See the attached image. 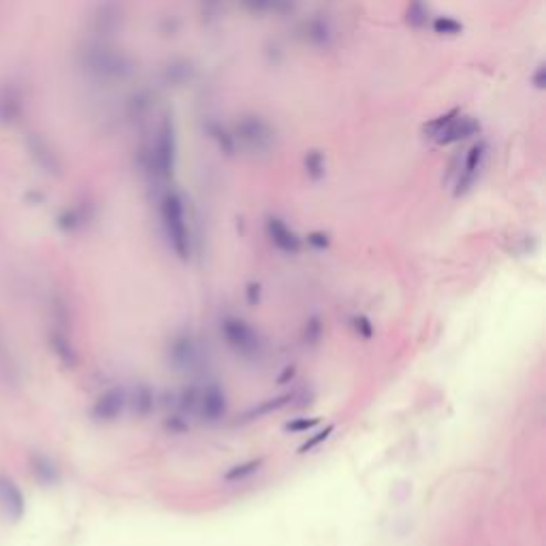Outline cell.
<instances>
[{
    "label": "cell",
    "mask_w": 546,
    "mask_h": 546,
    "mask_svg": "<svg viewBox=\"0 0 546 546\" xmlns=\"http://www.w3.org/2000/svg\"><path fill=\"white\" fill-rule=\"evenodd\" d=\"M75 64L81 75L103 86L122 84L135 71L130 56L103 39H88L81 43L75 54Z\"/></svg>",
    "instance_id": "1"
},
{
    "label": "cell",
    "mask_w": 546,
    "mask_h": 546,
    "mask_svg": "<svg viewBox=\"0 0 546 546\" xmlns=\"http://www.w3.org/2000/svg\"><path fill=\"white\" fill-rule=\"evenodd\" d=\"M175 158H177L175 126L169 118H162L152 130V137L145 139L139 149V166L149 179L162 184V181L171 179L175 171Z\"/></svg>",
    "instance_id": "2"
},
{
    "label": "cell",
    "mask_w": 546,
    "mask_h": 546,
    "mask_svg": "<svg viewBox=\"0 0 546 546\" xmlns=\"http://www.w3.org/2000/svg\"><path fill=\"white\" fill-rule=\"evenodd\" d=\"M158 212H160L164 237H166L173 254L181 263H188L193 256V231H190V224L186 218L184 199H181V195L175 190H166L160 197Z\"/></svg>",
    "instance_id": "3"
},
{
    "label": "cell",
    "mask_w": 546,
    "mask_h": 546,
    "mask_svg": "<svg viewBox=\"0 0 546 546\" xmlns=\"http://www.w3.org/2000/svg\"><path fill=\"white\" fill-rule=\"evenodd\" d=\"M231 135H233L235 147H239L248 154H265L271 149V145L275 141L273 126L258 115L241 118L235 124V128L231 130Z\"/></svg>",
    "instance_id": "4"
},
{
    "label": "cell",
    "mask_w": 546,
    "mask_h": 546,
    "mask_svg": "<svg viewBox=\"0 0 546 546\" xmlns=\"http://www.w3.org/2000/svg\"><path fill=\"white\" fill-rule=\"evenodd\" d=\"M220 335L227 346L244 358H256L263 350L258 331L239 316H224L220 320Z\"/></svg>",
    "instance_id": "5"
},
{
    "label": "cell",
    "mask_w": 546,
    "mask_h": 546,
    "mask_svg": "<svg viewBox=\"0 0 546 546\" xmlns=\"http://www.w3.org/2000/svg\"><path fill=\"white\" fill-rule=\"evenodd\" d=\"M425 130L438 143L450 145V143H459V141H465V139H472L474 135H478L480 124L472 115H463L459 111H450V113L429 122V126Z\"/></svg>",
    "instance_id": "6"
},
{
    "label": "cell",
    "mask_w": 546,
    "mask_h": 546,
    "mask_svg": "<svg viewBox=\"0 0 546 546\" xmlns=\"http://www.w3.org/2000/svg\"><path fill=\"white\" fill-rule=\"evenodd\" d=\"M124 24V9L118 0H98L88 16V28L92 39L109 41Z\"/></svg>",
    "instance_id": "7"
},
{
    "label": "cell",
    "mask_w": 546,
    "mask_h": 546,
    "mask_svg": "<svg viewBox=\"0 0 546 546\" xmlns=\"http://www.w3.org/2000/svg\"><path fill=\"white\" fill-rule=\"evenodd\" d=\"M24 145H26V152H28L33 164H35L39 171H43L45 175H54V177L62 173L60 154L56 152L54 143H52L45 135L33 130V132L26 135Z\"/></svg>",
    "instance_id": "8"
},
{
    "label": "cell",
    "mask_w": 546,
    "mask_h": 546,
    "mask_svg": "<svg viewBox=\"0 0 546 546\" xmlns=\"http://www.w3.org/2000/svg\"><path fill=\"white\" fill-rule=\"evenodd\" d=\"M487 156H489V147H487L484 141L474 143L465 152V156L461 160V169L457 173V184H455V195L457 197H461V195H465L474 188V184L478 181V177L484 169Z\"/></svg>",
    "instance_id": "9"
},
{
    "label": "cell",
    "mask_w": 546,
    "mask_h": 546,
    "mask_svg": "<svg viewBox=\"0 0 546 546\" xmlns=\"http://www.w3.org/2000/svg\"><path fill=\"white\" fill-rule=\"evenodd\" d=\"M201 356V348L197 343V337L190 331L177 333L171 343H169V363L179 370V372H188L195 370Z\"/></svg>",
    "instance_id": "10"
},
{
    "label": "cell",
    "mask_w": 546,
    "mask_h": 546,
    "mask_svg": "<svg viewBox=\"0 0 546 546\" xmlns=\"http://www.w3.org/2000/svg\"><path fill=\"white\" fill-rule=\"evenodd\" d=\"M26 113V94L18 81L0 86V126H16Z\"/></svg>",
    "instance_id": "11"
},
{
    "label": "cell",
    "mask_w": 546,
    "mask_h": 546,
    "mask_svg": "<svg viewBox=\"0 0 546 546\" xmlns=\"http://www.w3.org/2000/svg\"><path fill=\"white\" fill-rule=\"evenodd\" d=\"M0 512L9 523H20L26 514L24 493L18 482L7 474H0Z\"/></svg>",
    "instance_id": "12"
},
{
    "label": "cell",
    "mask_w": 546,
    "mask_h": 546,
    "mask_svg": "<svg viewBox=\"0 0 546 546\" xmlns=\"http://www.w3.org/2000/svg\"><path fill=\"white\" fill-rule=\"evenodd\" d=\"M227 408H229V402H227V393L224 389L218 385V382H212L207 385L199 397H197V412L199 416L205 421V423H218L224 419L227 414Z\"/></svg>",
    "instance_id": "13"
},
{
    "label": "cell",
    "mask_w": 546,
    "mask_h": 546,
    "mask_svg": "<svg viewBox=\"0 0 546 546\" xmlns=\"http://www.w3.org/2000/svg\"><path fill=\"white\" fill-rule=\"evenodd\" d=\"M124 408H126V391L120 387H113L96 397L92 406V419L98 423H113L122 416Z\"/></svg>",
    "instance_id": "14"
},
{
    "label": "cell",
    "mask_w": 546,
    "mask_h": 546,
    "mask_svg": "<svg viewBox=\"0 0 546 546\" xmlns=\"http://www.w3.org/2000/svg\"><path fill=\"white\" fill-rule=\"evenodd\" d=\"M265 231H267V237L269 241L280 250V252H286V254H297L301 250V239L297 237V233L278 216H269L267 218V224H265Z\"/></svg>",
    "instance_id": "15"
},
{
    "label": "cell",
    "mask_w": 546,
    "mask_h": 546,
    "mask_svg": "<svg viewBox=\"0 0 546 546\" xmlns=\"http://www.w3.org/2000/svg\"><path fill=\"white\" fill-rule=\"evenodd\" d=\"M94 218V207L90 201H79L71 207H67L64 212H60V216L56 218V224L62 233H79L84 229L90 227Z\"/></svg>",
    "instance_id": "16"
},
{
    "label": "cell",
    "mask_w": 546,
    "mask_h": 546,
    "mask_svg": "<svg viewBox=\"0 0 546 546\" xmlns=\"http://www.w3.org/2000/svg\"><path fill=\"white\" fill-rule=\"evenodd\" d=\"M50 346H52V352L58 356V360L62 363V365L67 370H75L77 363H79V356H77V350L67 333V329H58L54 326L50 331Z\"/></svg>",
    "instance_id": "17"
},
{
    "label": "cell",
    "mask_w": 546,
    "mask_h": 546,
    "mask_svg": "<svg viewBox=\"0 0 546 546\" xmlns=\"http://www.w3.org/2000/svg\"><path fill=\"white\" fill-rule=\"evenodd\" d=\"M301 37L305 43H309L312 47H329L331 41H333V28L326 20L322 18H312V20H305L301 24Z\"/></svg>",
    "instance_id": "18"
},
{
    "label": "cell",
    "mask_w": 546,
    "mask_h": 546,
    "mask_svg": "<svg viewBox=\"0 0 546 546\" xmlns=\"http://www.w3.org/2000/svg\"><path fill=\"white\" fill-rule=\"evenodd\" d=\"M28 465L33 476L41 482V484H56L60 480V470L56 465V461L43 453H33L28 457Z\"/></svg>",
    "instance_id": "19"
},
{
    "label": "cell",
    "mask_w": 546,
    "mask_h": 546,
    "mask_svg": "<svg viewBox=\"0 0 546 546\" xmlns=\"http://www.w3.org/2000/svg\"><path fill=\"white\" fill-rule=\"evenodd\" d=\"M241 5L254 16H282L292 9V0H241Z\"/></svg>",
    "instance_id": "20"
},
{
    "label": "cell",
    "mask_w": 546,
    "mask_h": 546,
    "mask_svg": "<svg viewBox=\"0 0 546 546\" xmlns=\"http://www.w3.org/2000/svg\"><path fill=\"white\" fill-rule=\"evenodd\" d=\"M0 378L9 387H16L20 382V368L3 337H0Z\"/></svg>",
    "instance_id": "21"
},
{
    "label": "cell",
    "mask_w": 546,
    "mask_h": 546,
    "mask_svg": "<svg viewBox=\"0 0 546 546\" xmlns=\"http://www.w3.org/2000/svg\"><path fill=\"white\" fill-rule=\"evenodd\" d=\"M433 16H431V7L427 0H408V9H406V22L421 30V28H427L431 24Z\"/></svg>",
    "instance_id": "22"
},
{
    "label": "cell",
    "mask_w": 546,
    "mask_h": 546,
    "mask_svg": "<svg viewBox=\"0 0 546 546\" xmlns=\"http://www.w3.org/2000/svg\"><path fill=\"white\" fill-rule=\"evenodd\" d=\"M152 103H154V94L149 90H139L126 101V113L132 120H143L152 111V107H154Z\"/></svg>",
    "instance_id": "23"
},
{
    "label": "cell",
    "mask_w": 546,
    "mask_h": 546,
    "mask_svg": "<svg viewBox=\"0 0 546 546\" xmlns=\"http://www.w3.org/2000/svg\"><path fill=\"white\" fill-rule=\"evenodd\" d=\"M292 399H295V395H292V393H286V395H280V397L267 399V402H263V404H258V406L250 408V410L244 414V421H252V419H261V416H267V414H271V412H278V410H282L284 406H288Z\"/></svg>",
    "instance_id": "24"
},
{
    "label": "cell",
    "mask_w": 546,
    "mask_h": 546,
    "mask_svg": "<svg viewBox=\"0 0 546 546\" xmlns=\"http://www.w3.org/2000/svg\"><path fill=\"white\" fill-rule=\"evenodd\" d=\"M263 457H258V459H250V461H246V463H239V465H233L231 470H227L224 472V480L227 482H237V480H244V478H248V476H252V474H256L258 470H261V465H263Z\"/></svg>",
    "instance_id": "25"
},
{
    "label": "cell",
    "mask_w": 546,
    "mask_h": 546,
    "mask_svg": "<svg viewBox=\"0 0 546 546\" xmlns=\"http://www.w3.org/2000/svg\"><path fill=\"white\" fill-rule=\"evenodd\" d=\"M431 30L438 33V35H446V37H455L463 30L461 22H457L455 18H448V16H438L431 20Z\"/></svg>",
    "instance_id": "26"
},
{
    "label": "cell",
    "mask_w": 546,
    "mask_h": 546,
    "mask_svg": "<svg viewBox=\"0 0 546 546\" xmlns=\"http://www.w3.org/2000/svg\"><path fill=\"white\" fill-rule=\"evenodd\" d=\"M164 75H166V81L171 84H181L186 81L190 77V67L188 62H171L166 69H164Z\"/></svg>",
    "instance_id": "27"
},
{
    "label": "cell",
    "mask_w": 546,
    "mask_h": 546,
    "mask_svg": "<svg viewBox=\"0 0 546 546\" xmlns=\"http://www.w3.org/2000/svg\"><path fill=\"white\" fill-rule=\"evenodd\" d=\"M350 326H352V331H354L356 335H360V337H365V339H372V337H374V324H372V320H370L365 314H354V316L350 318Z\"/></svg>",
    "instance_id": "28"
},
{
    "label": "cell",
    "mask_w": 546,
    "mask_h": 546,
    "mask_svg": "<svg viewBox=\"0 0 546 546\" xmlns=\"http://www.w3.org/2000/svg\"><path fill=\"white\" fill-rule=\"evenodd\" d=\"M305 171L312 179H320L324 175V156L320 152H309L305 156Z\"/></svg>",
    "instance_id": "29"
},
{
    "label": "cell",
    "mask_w": 546,
    "mask_h": 546,
    "mask_svg": "<svg viewBox=\"0 0 546 546\" xmlns=\"http://www.w3.org/2000/svg\"><path fill=\"white\" fill-rule=\"evenodd\" d=\"M322 337V320L318 316H312L307 322H305V329H303V341L307 346H314L318 343Z\"/></svg>",
    "instance_id": "30"
},
{
    "label": "cell",
    "mask_w": 546,
    "mask_h": 546,
    "mask_svg": "<svg viewBox=\"0 0 546 546\" xmlns=\"http://www.w3.org/2000/svg\"><path fill=\"white\" fill-rule=\"evenodd\" d=\"M333 425H326L324 429H320L318 433H314L307 442H303L301 446H299V455H305V453H309V450H314L316 446H320L322 442H326L329 438H331V433H333Z\"/></svg>",
    "instance_id": "31"
},
{
    "label": "cell",
    "mask_w": 546,
    "mask_h": 546,
    "mask_svg": "<svg viewBox=\"0 0 546 546\" xmlns=\"http://www.w3.org/2000/svg\"><path fill=\"white\" fill-rule=\"evenodd\" d=\"M320 423V419H297V421H290L286 425V431H292V433H299V431H309L312 427H316Z\"/></svg>",
    "instance_id": "32"
},
{
    "label": "cell",
    "mask_w": 546,
    "mask_h": 546,
    "mask_svg": "<svg viewBox=\"0 0 546 546\" xmlns=\"http://www.w3.org/2000/svg\"><path fill=\"white\" fill-rule=\"evenodd\" d=\"M135 406L139 408L141 414H145V412L152 408V393H149V389L141 387V389L137 391V402H135Z\"/></svg>",
    "instance_id": "33"
},
{
    "label": "cell",
    "mask_w": 546,
    "mask_h": 546,
    "mask_svg": "<svg viewBox=\"0 0 546 546\" xmlns=\"http://www.w3.org/2000/svg\"><path fill=\"white\" fill-rule=\"evenodd\" d=\"M307 244H309L314 250H326V248H329V237H326L324 233L316 231V233H309V235H307Z\"/></svg>",
    "instance_id": "34"
},
{
    "label": "cell",
    "mask_w": 546,
    "mask_h": 546,
    "mask_svg": "<svg viewBox=\"0 0 546 546\" xmlns=\"http://www.w3.org/2000/svg\"><path fill=\"white\" fill-rule=\"evenodd\" d=\"M248 299H250V303H256V301H258V286H256V284H250V286H248Z\"/></svg>",
    "instance_id": "35"
},
{
    "label": "cell",
    "mask_w": 546,
    "mask_h": 546,
    "mask_svg": "<svg viewBox=\"0 0 546 546\" xmlns=\"http://www.w3.org/2000/svg\"><path fill=\"white\" fill-rule=\"evenodd\" d=\"M292 376H295V368H288V370L278 378V382H280V385H284L286 380H292Z\"/></svg>",
    "instance_id": "36"
},
{
    "label": "cell",
    "mask_w": 546,
    "mask_h": 546,
    "mask_svg": "<svg viewBox=\"0 0 546 546\" xmlns=\"http://www.w3.org/2000/svg\"><path fill=\"white\" fill-rule=\"evenodd\" d=\"M203 5L207 7V11H214L220 7V0H203Z\"/></svg>",
    "instance_id": "37"
},
{
    "label": "cell",
    "mask_w": 546,
    "mask_h": 546,
    "mask_svg": "<svg viewBox=\"0 0 546 546\" xmlns=\"http://www.w3.org/2000/svg\"><path fill=\"white\" fill-rule=\"evenodd\" d=\"M0 3H3V0H0Z\"/></svg>",
    "instance_id": "38"
}]
</instances>
